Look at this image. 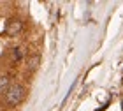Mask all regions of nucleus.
<instances>
[{"label":"nucleus","mask_w":123,"mask_h":111,"mask_svg":"<svg viewBox=\"0 0 123 111\" xmlns=\"http://www.w3.org/2000/svg\"><path fill=\"white\" fill-rule=\"evenodd\" d=\"M12 57H14V60H19V58H21V48L12 49Z\"/></svg>","instance_id":"nucleus-5"},{"label":"nucleus","mask_w":123,"mask_h":111,"mask_svg":"<svg viewBox=\"0 0 123 111\" xmlns=\"http://www.w3.org/2000/svg\"><path fill=\"white\" fill-rule=\"evenodd\" d=\"M39 60H41V58H39V55H32V57L28 58V69H30V71H35V69H37Z\"/></svg>","instance_id":"nucleus-4"},{"label":"nucleus","mask_w":123,"mask_h":111,"mask_svg":"<svg viewBox=\"0 0 123 111\" xmlns=\"http://www.w3.org/2000/svg\"><path fill=\"white\" fill-rule=\"evenodd\" d=\"M25 86L23 85H18V83H14V85H11L7 88V92H5V104L11 108H14V106H18L19 102H23V99H25Z\"/></svg>","instance_id":"nucleus-1"},{"label":"nucleus","mask_w":123,"mask_h":111,"mask_svg":"<svg viewBox=\"0 0 123 111\" xmlns=\"http://www.w3.org/2000/svg\"><path fill=\"white\" fill-rule=\"evenodd\" d=\"M21 28H23V23H21L19 20H9L7 23H5V34H9V35L19 34Z\"/></svg>","instance_id":"nucleus-2"},{"label":"nucleus","mask_w":123,"mask_h":111,"mask_svg":"<svg viewBox=\"0 0 123 111\" xmlns=\"http://www.w3.org/2000/svg\"><path fill=\"white\" fill-rule=\"evenodd\" d=\"M9 86V76H0V93H5Z\"/></svg>","instance_id":"nucleus-3"}]
</instances>
